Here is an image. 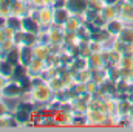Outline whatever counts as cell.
Segmentation results:
<instances>
[{
  "label": "cell",
  "mask_w": 133,
  "mask_h": 132,
  "mask_svg": "<svg viewBox=\"0 0 133 132\" xmlns=\"http://www.w3.org/2000/svg\"><path fill=\"white\" fill-rule=\"evenodd\" d=\"M30 93H31V99L36 104H48L51 101V98L54 97V92L51 90L48 82H45L42 86H37V87H33Z\"/></svg>",
  "instance_id": "cell-1"
},
{
  "label": "cell",
  "mask_w": 133,
  "mask_h": 132,
  "mask_svg": "<svg viewBox=\"0 0 133 132\" xmlns=\"http://www.w3.org/2000/svg\"><path fill=\"white\" fill-rule=\"evenodd\" d=\"M37 20H39V23L42 25L43 30L53 27V23H54V8L51 5H45V6L39 8L37 9Z\"/></svg>",
  "instance_id": "cell-2"
},
{
  "label": "cell",
  "mask_w": 133,
  "mask_h": 132,
  "mask_svg": "<svg viewBox=\"0 0 133 132\" xmlns=\"http://www.w3.org/2000/svg\"><path fill=\"white\" fill-rule=\"evenodd\" d=\"M23 95V89L19 84V81L16 79H9L5 87L2 89V98L3 99H9V98H22Z\"/></svg>",
  "instance_id": "cell-3"
},
{
  "label": "cell",
  "mask_w": 133,
  "mask_h": 132,
  "mask_svg": "<svg viewBox=\"0 0 133 132\" xmlns=\"http://www.w3.org/2000/svg\"><path fill=\"white\" fill-rule=\"evenodd\" d=\"M85 117H87V124H93V126H107V121H108V113L102 110L88 109L85 112Z\"/></svg>",
  "instance_id": "cell-4"
},
{
  "label": "cell",
  "mask_w": 133,
  "mask_h": 132,
  "mask_svg": "<svg viewBox=\"0 0 133 132\" xmlns=\"http://www.w3.org/2000/svg\"><path fill=\"white\" fill-rule=\"evenodd\" d=\"M65 8L73 16H82L88 9V0H66Z\"/></svg>",
  "instance_id": "cell-5"
},
{
  "label": "cell",
  "mask_w": 133,
  "mask_h": 132,
  "mask_svg": "<svg viewBox=\"0 0 133 132\" xmlns=\"http://www.w3.org/2000/svg\"><path fill=\"white\" fill-rule=\"evenodd\" d=\"M22 30H23V31H26V33L39 34L43 28H42V25L39 23V20H37L36 17L25 16V17H22Z\"/></svg>",
  "instance_id": "cell-6"
},
{
  "label": "cell",
  "mask_w": 133,
  "mask_h": 132,
  "mask_svg": "<svg viewBox=\"0 0 133 132\" xmlns=\"http://www.w3.org/2000/svg\"><path fill=\"white\" fill-rule=\"evenodd\" d=\"M33 53H34V58L46 61L53 51H51L50 44H45V42H37L36 45H33Z\"/></svg>",
  "instance_id": "cell-7"
},
{
  "label": "cell",
  "mask_w": 133,
  "mask_h": 132,
  "mask_svg": "<svg viewBox=\"0 0 133 132\" xmlns=\"http://www.w3.org/2000/svg\"><path fill=\"white\" fill-rule=\"evenodd\" d=\"M88 67L95 71V70H104L107 68V61L104 58L102 53H91L88 56Z\"/></svg>",
  "instance_id": "cell-8"
},
{
  "label": "cell",
  "mask_w": 133,
  "mask_h": 132,
  "mask_svg": "<svg viewBox=\"0 0 133 132\" xmlns=\"http://www.w3.org/2000/svg\"><path fill=\"white\" fill-rule=\"evenodd\" d=\"M26 68H28V76H40L45 71V68H46V62L43 59L34 58L33 61L26 65Z\"/></svg>",
  "instance_id": "cell-9"
},
{
  "label": "cell",
  "mask_w": 133,
  "mask_h": 132,
  "mask_svg": "<svg viewBox=\"0 0 133 132\" xmlns=\"http://www.w3.org/2000/svg\"><path fill=\"white\" fill-rule=\"evenodd\" d=\"M105 28H107V31L111 34L113 37H118L121 31L125 28V23L119 19V17H116V19H113V20H108L107 23H105Z\"/></svg>",
  "instance_id": "cell-10"
},
{
  "label": "cell",
  "mask_w": 133,
  "mask_h": 132,
  "mask_svg": "<svg viewBox=\"0 0 133 132\" xmlns=\"http://www.w3.org/2000/svg\"><path fill=\"white\" fill-rule=\"evenodd\" d=\"M70 17H71V13L66 8H57V9H54V23L53 25L64 27Z\"/></svg>",
  "instance_id": "cell-11"
},
{
  "label": "cell",
  "mask_w": 133,
  "mask_h": 132,
  "mask_svg": "<svg viewBox=\"0 0 133 132\" xmlns=\"http://www.w3.org/2000/svg\"><path fill=\"white\" fill-rule=\"evenodd\" d=\"M82 23H84V20H81L79 16H73V14H71V17L66 20V23L64 25V30H65V31H70V33H76Z\"/></svg>",
  "instance_id": "cell-12"
},
{
  "label": "cell",
  "mask_w": 133,
  "mask_h": 132,
  "mask_svg": "<svg viewBox=\"0 0 133 132\" xmlns=\"http://www.w3.org/2000/svg\"><path fill=\"white\" fill-rule=\"evenodd\" d=\"M12 73H14V64H11L6 58H3L0 61V75L5 76V78H8V79H11Z\"/></svg>",
  "instance_id": "cell-13"
},
{
  "label": "cell",
  "mask_w": 133,
  "mask_h": 132,
  "mask_svg": "<svg viewBox=\"0 0 133 132\" xmlns=\"http://www.w3.org/2000/svg\"><path fill=\"white\" fill-rule=\"evenodd\" d=\"M118 39L122 44H133V25H125V28L121 31V34L118 36Z\"/></svg>",
  "instance_id": "cell-14"
},
{
  "label": "cell",
  "mask_w": 133,
  "mask_h": 132,
  "mask_svg": "<svg viewBox=\"0 0 133 132\" xmlns=\"http://www.w3.org/2000/svg\"><path fill=\"white\" fill-rule=\"evenodd\" d=\"M101 14H102V17L108 22V20H113V19L118 17V9H116L115 5H105L104 9L101 11Z\"/></svg>",
  "instance_id": "cell-15"
},
{
  "label": "cell",
  "mask_w": 133,
  "mask_h": 132,
  "mask_svg": "<svg viewBox=\"0 0 133 132\" xmlns=\"http://www.w3.org/2000/svg\"><path fill=\"white\" fill-rule=\"evenodd\" d=\"M26 76H28V68H26V65H23L22 62H19V64H16V65H14L12 79L20 81V79H23V78H26Z\"/></svg>",
  "instance_id": "cell-16"
},
{
  "label": "cell",
  "mask_w": 133,
  "mask_h": 132,
  "mask_svg": "<svg viewBox=\"0 0 133 132\" xmlns=\"http://www.w3.org/2000/svg\"><path fill=\"white\" fill-rule=\"evenodd\" d=\"M6 59L11 62V64H19L20 62V50H19V47L16 45L12 50H9L8 53H6Z\"/></svg>",
  "instance_id": "cell-17"
},
{
  "label": "cell",
  "mask_w": 133,
  "mask_h": 132,
  "mask_svg": "<svg viewBox=\"0 0 133 132\" xmlns=\"http://www.w3.org/2000/svg\"><path fill=\"white\" fill-rule=\"evenodd\" d=\"M12 115L16 117V120L19 121V124H26V123L30 121V115H31V112H26V110H23V109H19V110L14 112Z\"/></svg>",
  "instance_id": "cell-18"
},
{
  "label": "cell",
  "mask_w": 133,
  "mask_h": 132,
  "mask_svg": "<svg viewBox=\"0 0 133 132\" xmlns=\"http://www.w3.org/2000/svg\"><path fill=\"white\" fill-rule=\"evenodd\" d=\"M8 25L9 27H12L14 30H17V31H20L22 30V17L20 16H8Z\"/></svg>",
  "instance_id": "cell-19"
},
{
  "label": "cell",
  "mask_w": 133,
  "mask_h": 132,
  "mask_svg": "<svg viewBox=\"0 0 133 132\" xmlns=\"http://www.w3.org/2000/svg\"><path fill=\"white\" fill-rule=\"evenodd\" d=\"M12 113H11V110H9V107H8V104H6V101L3 98H0V118H9Z\"/></svg>",
  "instance_id": "cell-20"
},
{
  "label": "cell",
  "mask_w": 133,
  "mask_h": 132,
  "mask_svg": "<svg viewBox=\"0 0 133 132\" xmlns=\"http://www.w3.org/2000/svg\"><path fill=\"white\" fill-rule=\"evenodd\" d=\"M3 31H5V37L9 39V40H14V37H16V34H17V30H14V28L9 27V25H6V27L3 28Z\"/></svg>",
  "instance_id": "cell-21"
},
{
  "label": "cell",
  "mask_w": 133,
  "mask_h": 132,
  "mask_svg": "<svg viewBox=\"0 0 133 132\" xmlns=\"http://www.w3.org/2000/svg\"><path fill=\"white\" fill-rule=\"evenodd\" d=\"M28 5L39 9V8H42V6H45L46 3H45V0H28Z\"/></svg>",
  "instance_id": "cell-22"
},
{
  "label": "cell",
  "mask_w": 133,
  "mask_h": 132,
  "mask_svg": "<svg viewBox=\"0 0 133 132\" xmlns=\"http://www.w3.org/2000/svg\"><path fill=\"white\" fill-rule=\"evenodd\" d=\"M6 25H8V17L0 16V28H5Z\"/></svg>",
  "instance_id": "cell-23"
},
{
  "label": "cell",
  "mask_w": 133,
  "mask_h": 132,
  "mask_svg": "<svg viewBox=\"0 0 133 132\" xmlns=\"http://www.w3.org/2000/svg\"><path fill=\"white\" fill-rule=\"evenodd\" d=\"M127 120L133 123V103H132V107H130V112H129V115H127Z\"/></svg>",
  "instance_id": "cell-24"
},
{
  "label": "cell",
  "mask_w": 133,
  "mask_h": 132,
  "mask_svg": "<svg viewBox=\"0 0 133 132\" xmlns=\"http://www.w3.org/2000/svg\"><path fill=\"white\" fill-rule=\"evenodd\" d=\"M5 39H6V37H5V31H3V28H0V47H2V44L5 42Z\"/></svg>",
  "instance_id": "cell-25"
},
{
  "label": "cell",
  "mask_w": 133,
  "mask_h": 132,
  "mask_svg": "<svg viewBox=\"0 0 133 132\" xmlns=\"http://www.w3.org/2000/svg\"><path fill=\"white\" fill-rule=\"evenodd\" d=\"M127 2H130V3H132V5H133V0H127Z\"/></svg>",
  "instance_id": "cell-26"
},
{
  "label": "cell",
  "mask_w": 133,
  "mask_h": 132,
  "mask_svg": "<svg viewBox=\"0 0 133 132\" xmlns=\"http://www.w3.org/2000/svg\"><path fill=\"white\" fill-rule=\"evenodd\" d=\"M0 98H2V89H0Z\"/></svg>",
  "instance_id": "cell-27"
}]
</instances>
